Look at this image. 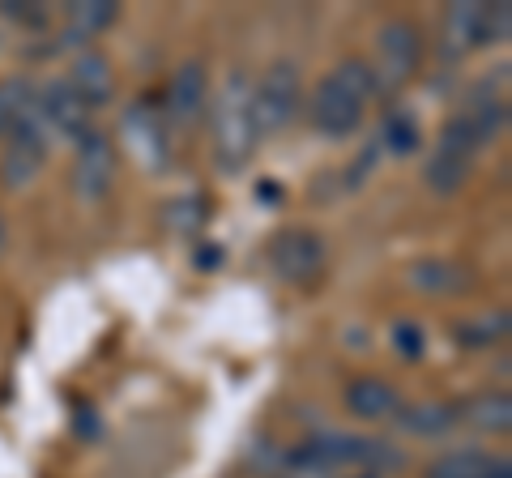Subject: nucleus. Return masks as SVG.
<instances>
[{
  "label": "nucleus",
  "mask_w": 512,
  "mask_h": 478,
  "mask_svg": "<svg viewBox=\"0 0 512 478\" xmlns=\"http://www.w3.org/2000/svg\"><path fill=\"white\" fill-rule=\"evenodd\" d=\"M427 478H512V466H508V457L461 449V453H444L431 461Z\"/></svg>",
  "instance_id": "obj_12"
},
{
  "label": "nucleus",
  "mask_w": 512,
  "mask_h": 478,
  "mask_svg": "<svg viewBox=\"0 0 512 478\" xmlns=\"http://www.w3.org/2000/svg\"><path fill=\"white\" fill-rule=\"evenodd\" d=\"M410 278L419 291H431V295H453V291H466L470 286V274L453 261H423V265H414Z\"/></svg>",
  "instance_id": "obj_19"
},
{
  "label": "nucleus",
  "mask_w": 512,
  "mask_h": 478,
  "mask_svg": "<svg viewBox=\"0 0 512 478\" xmlns=\"http://www.w3.org/2000/svg\"><path fill=\"white\" fill-rule=\"evenodd\" d=\"M419 56H423V39L410 22H389L376 39V65L384 82H406V77L419 69Z\"/></svg>",
  "instance_id": "obj_9"
},
{
  "label": "nucleus",
  "mask_w": 512,
  "mask_h": 478,
  "mask_svg": "<svg viewBox=\"0 0 512 478\" xmlns=\"http://www.w3.org/2000/svg\"><path fill=\"white\" fill-rule=\"evenodd\" d=\"M201 111H205V69L184 65L167 86V116L188 124V120H197Z\"/></svg>",
  "instance_id": "obj_16"
},
{
  "label": "nucleus",
  "mask_w": 512,
  "mask_h": 478,
  "mask_svg": "<svg viewBox=\"0 0 512 478\" xmlns=\"http://www.w3.org/2000/svg\"><path fill=\"white\" fill-rule=\"evenodd\" d=\"M30 116H35V90H30L26 77L0 82V137L18 133Z\"/></svg>",
  "instance_id": "obj_18"
},
{
  "label": "nucleus",
  "mask_w": 512,
  "mask_h": 478,
  "mask_svg": "<svg viewBox=\"0 0 512 478\" xmlns=\"http://www.w3.org/2000/svg\"><path fill=\"white\" fill-rule=\"evenodd\" d=\"M325 261H329V248L316 231H282L274 244H269V265L274 274L291 286H312L320 274H325Z\"/></svg>",
  "instance_id": "obj_4"
},
{
  "label": "nucleus",
  "mask_w": 512,
  "mask_h": 478,
  "mask_svg": "<svg viewBox=\"0 0 512 478\" xmlns=\"http://www.w3.org/2000/svg\"><path fill=\"white\" fill-rule=\"evenodd\" d=\"M397 419H402V427H410V432H419V436H440V432H448V427L457 423V410H448V406H414V410H397Z\"/></svg>",
  "instance_id": "obj_21"
},
{
  "label": "nucleus",
  "mask_w": 512,
  "mask_h": 478,
  "mask_svg": "<svg viewBox=\"0 0 512 478\" xmlns=\"http://www.w3.org/2000/svg\"><path fill=\"white\" fill-rule=\"evenodd\" d=\"M376 90V73L363 60H342L312 94V124L325 137H350L363 124V107Z\"/></svg>",
  "instance_id": "obj_1"
},
{
  "label": "nucleus",
  "mask_w": 512,
  "mask_h": 478,
  "mask_svg": "<svg viewBox=\"0 0 512 478\" xmlns=\"http://www.w3.org/2000/svg\"><path fill=\"white\" fill-rule=\"evenodd\" d=\"M69 86L77 90V99H82L90 111H94V107H103V103L111 99V90H116V82H111L107 56H99V52H82V56H77V65H73Z\"/></svg>",
  "instance_id": "obj_15"
},
{
  "label": "nucleus",
  "mask_w": 512,
  "mask_h": 478,
  "mask_svg": "<svg viewBox=\"0 0 512 478\" xmlns=\"http://www.w3.org/2000/svg\"><path fill=\"white\" fill-rule=\"evenodd\" d=\"M116 0H73L69 9H64V22H69V39L73 43H86L94 39L99 30H107L116 22Z\"/></svg>",
  "instance_id": "obj_17"
},
{
  "label": "nucleus",
  "mask_w": 512,
  "mask_h": 478,
  "mask_svg": "<svg viewBox=\"0 0 512 478\" xmlns=\"http://www.w3.org/2000/svg\"><path fill=\"white\" fill-rule=\"evenodd\" d=\"M393 346H397V355L402 359H423V350H427V338H423V329L419 325H393Z\"/></svg>",
  "instance_id": "obj_25"
},
{
  "label": "nucleus",
  "mask_w": 512,
  "mask_h": 478,
  "mask_svg": "<svg viewBox=\"0 0 512 478\" xmlns=\"http://www.w3.org/2000/svg\"><path fill=\"white\" fill-rule=\"evenodd\" d=\"M5 239H9V235H5V218H0V252H5Z\"/></svg>",
  "instance_id": "obj_26"
},
{
  "label": "nucleus",
  "mask_w": 512,
  "mask_h": 478,
  "mask_svg": "<svg viewBox=\"0 0 512 478\" xmlns=\"http://www.w3.org/2000/svg\"><path fill=\"white\" fill-rule=\"evenodd\" d=\"M470 167H474V154L448 146V141H436V150H431V158H427L423 180H427L431 193L448 197V193H457V188L470 180Z\"/></svg>",
  "instance_id": "obj_13"
},
{
  "label": "nucleus",
  "mask_w": 512,
  "mask_h": 478,
  "mask_svg": "<svg viewBox=\"0 0 512 478\" xmlns=\"http://www.w3.org/2000/svg\"><path fill=\"white\" fill-rule=\"evenodd\" d=\"M461 419H470L474 427H483V432H508L512 402H508V393H483L461 406Z\"/></svg>",
  "instance_id": "obj_20"
},
{
  "label": "nucleus",
  "mask_w": 512,
  "mask_h": 478,
  "mask_svg": "<svg viewBox=\"0 0 512 478\" xmlns=\"http://www.w3.org/2000/svg\"><path fill=\"white\" fill-rule=\"evenodd\" d=\"M448 39H453L461 52L470 47H487V43H504L508 30H512V9L504 5H483V0H466V5H453L448 9Z\"/></svg>",
  "instance_id": "obj_6"
},
{
  "label": "nucleus",
  "mask_w": 512,
  "mask_h": 478,
  "mask_svg": "<svg viewBox=\"0 0 512 478\" xmlns=\"http://www.w3.org/2000/svg\"><path fill=\"white\" fill-rule=\"evenodd\" d=\"M308 457L325 461L338 470H359V474H384V470H402V453L389 449L384 440H367V436H346V432H316L308 444H299Z\"/></svg>",
  "instance_id": "obj_3"
},
{
  "label": "nucleus",
  "mask_w": 512,
  "mask_h": 478,
  "mask_svg": "<svg viewBox=\"0 0 512 478\" xmlns=\"http://www.w3.org/2000/svg\"><path fill=\"white\" fill-rule=\"evenodd\" d=\"M124 141L128 150L141 158V167H167V137H163V124L150 107H128L124 116Z\"/></svg>",
  "instance_id": "obj_11"
},
{
  "label": "nucleus",
  "mask_w": 512,
  "mask_h": 478,
  "mask_svg": "<svg viewBox=\"0 0 512 478\" xmlns=\"http://www.w3.org/2000/svg\"><path fill=\"white\" fill-rule=\"evenodd\" d=\"M508 333V312H495V316H483V321H466V325H457V342L461 346H495Z\"/></svg>",
  "instance_id": "obj_22"
},
{
  "label": "nucleus",
  "mask_w": 512,
  "mask_h": 478,
  "mask_svg": "<svg viewBox=\"0 0 512 478\" xmlns=\"http://www.w3.org/2000/svg\"><path fill=\"white\" fill-rule=\"evenodd\" d=\"M419 124H414V116H406V111H389V120H384V146H389L393 154H414L419 150Z\"/></svg>",
  "instance_id": "obj_23"
},
{
  "label": "nucleus",
  "mask_w": 512,
  "mask_h": 478,
  "mask_svg": "<svg viewBox=\"0 0 512 478\" xmlns=\"http://www.w3.org/2000/svg\"><path fill=\"white\" fill-rule=\"evenodd\" d=\"M299 111V69L278 60L274 69L261 77V86H252V124L256 137L274 133L282 124H291Z\"/></svg>",
  "instance_id": "obj_5"
},
{
  "label": "nucleus",
  "mask_w": 512,
  "mask_h": 478,
  "mask_svg": "<svg viewBox=\"0 0 512 478\" xmlns=\"http://www.w3.org/2000/svg\"><path fill=\"white\" fill-rule=\"evenodd\" d=\"M282 478H376V474H359V470H338V466H325V461H316L308 453H291V461H286Z\"/></svg>",
  "instance_id": "obj_24"
},
{
  "label": "nucleus",
  "mask_w": 512,
  "mask_h": 478,
  "mask_svg": "<svg viewBox=\"0 0 512 478\" xmlns=\"http://www.w3.org/2000/svg\"><path fill=\"white\" fill-rule=\"evenodd\" d=\"M346 406H350V414H359V419H397L402 397H397L393 385H384V380L363 376V380H350Z\"/></svg>",
  "instance_id": "obj_14"
},
{
  "label": "nucleus",
  "mask_w": 512,
  "mask_h": 478,
  "mask_svg": "<svg viewBox=\"0 0 512 478\" xmlns=\"http://www.w3.org/2000/svg\"><path fill=\"white\" fill-rule=\"evenodd\" d=\"M256 150L252 124V82L244 73H231L214 103V158L222 171H239Z\"/></svg>",
  "instance_id": "obj_2"
},
{
  "label": "nucleus",
  "mask_w": 512,
  "mask_h": 478,
  "mask_svg": "<svg viewBox=\"0 0 512 478\" xmlns=\"http://www.w3.org/2000/svg\"><path fill=\"white\" fill-rule=\"evenodd\" d=\"M116 184V150L99 133L77 137V163H73V193L82 201H103Z\"/></svg>",
  "instance_id": "obj_7"
},
{
  "label": "nucleus",
  "mask_w": 512,
  "mask_h": 478,
  "mask_svg": "<svg viewBox=\"0 0 512 478\" xmlns=\"http://www.w3.org/2000/svg\"><path fill=\"white\" fill-rule=\"evenodd\" d=\"M35 111H39V120H47L64 137H82L86 120H90V107L77 99V90L69 82H52V86H47L43 103H35Z\"/></svg>",
  "instance_id": "obj_10"
},
{
  "label": "nucleus",
  "mask_w": 512,
  "mask_h": 478,
  "mask_svg": "<svg viewBox=\"0 0 512 478\" xmlns=\"http://www.w3.org/2000/svg\"><path fill=\"white\" fill-rule=\"evenodd\" d=\"M43 158H47V141H43V120L35 111V116H30L18 133L5 137V154H0V180H5L9 188H26L39 175Z\"/></svg>",
  "instance_id": "obj_8"
}]
</instances>
